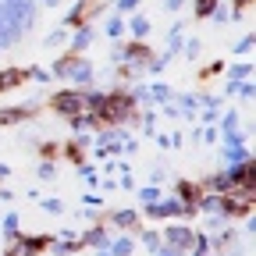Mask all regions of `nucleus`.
Masks as SVG:
<instances>
[{
	"label": "nucleus",
	"mask_w": 256,
	"mask_h": 256,
	"mask_svg": "<svg viewBox=\"0 0 256 256\" xmlns=\"http://www.w3.org/2000/svg\"><path fill=\"white\" fill-rule=\"evenodd\" d=\"M50 78H60L75 89H89V86H96V64L82 54H64V57H57Z\"/></svg>",
	"instance_id": "f257e3e1"
},
{
	"label": "nucleus",
	"mask_w": 256,
	"mask_h": 256,
	"mask_svg": "<svg viewBox=\"0 0 256 256\" xmlns=\"http://www.w3.org/2000/svg\"><path fill=\"white\" fill-rule=\"evenodd\" d=\"M0 4H4L8 18L22 28V36H28L32 25H36V18H40V4H36V0H0Z\"/></svg>",
	"instance_id": "f03ea898"
},
{
	"label": "nucleus",
	"mask_w": 256,
	"mask_h": 256,
	"mask_svg": "<svg viewBox=\"0 0 256 256\" xmlns=\"http://www.w3.org/2000/svg\"><path fill=\"white\" fill-rule=\"evenodd\" d=\"M40 114V100H28V104H11V107H0V128H22L32 118Z\"/></svg>",
	"instance_id": "7ed1b4c3"
},
{
	"label": "nucleus",
	"mask_w": 256,
	"mask_h": 256,
	"mask_svg": "<svg viewBox=\"0 0 256 256\" xmlns=\"http://www.w3.org/2000/svg\"><path fill=\"white\" fill-rule=\"evenodd\" d=\"M192 232L188 224H171L168 232H160V246H164L168 252H174V256H185L188 252V246H192Z\"/></svg>",
	"instance_id": "20e7f679"
},
{
	"label": "nucleus",
	"mask_w": 256,
	"mask_h": 256,
	"mask_svg": "<svg viewBox=\"0 0 256 256\" xmlns=\"http://www.w3.org/2000/svg\"><path fill=\"white\" fill-rule=\"evenodd\" d=\"M50 107H54L60 118H72V114H78V110H82V89L68 86V89L54 92V96H50Z\"/></svg>",
	"instance_id": "39448f33"
},
{
	"label": "nucleus",
	"mask_w": 256,
	"mask_h": 256,
	"mask_svg": "<svg viewBox=\"0 0 256 256\" xmlns=\"http://www.w3.org/2000/svg\"><path fill=\"white\" fill-rule=\"evenodd\" d=\"M107 228H118V232H139L142 228V214L132 210V206H121L107 217Z\"/></svg>",
	"instance_id": "423d86ee"
},
{
	"label": "nucleus",
	"mask_w": 256,
	"mask_h": 256,
	"mask_svg": "<svg viewBox=\"0 0 256 256\" xmlns=\"http://www.w3.org/2000/svg\"><path fill=\"white\" fill-rule=\"evenodd\" d=\"M78 246H89L92 252H96V249H107V246H110V228H107V220L86 228V232L78 235Z\"/></svg>",
	"instance_id": "0eeeda50"
},
{
	"label": "nucleus",
	"mask_w": 256,
	"mask_h": 256,
	"mask_svg": "<svg viewBox=\"0 0 256 256\" xmlns=\"http://www.w3.org/2000/svg\"><path fill=\"white\" fill-rule=\"evenodd\" d=\"M25 36H22V28L8 18V11H4V4H0V50H8V46H14V43H22Z\"/></svg>",
	"instance_id": "6e6552de"
},
{
	"label": "nucleus",
	"mask_w": 256,
	"mask_h": 256,
	"mask_svg": "<svg viewBox=\"0 0 256 256\" xmlns=\"http://www.w3.org/2000/svg\"><path fill=\"white\" fill-rule=\"evenodd\" d=\"M171 196H174V200H182V203H192V206H196V200L203 196V188H200V182L178 178V182L171 185Z\"/></svg>",
	"instance_id": "1a4fd4ad"
},
{
	"label": "nucleus",
	"mask_w": 256,
	"mask_h": 256,
	"mask_svg": "<svg viewBox=\"0 0 256 256\" xmlns=\"http://www.w3.org/2000/svg\"><path fill=\"white\" fill-rule=\"evenodd\" d=\"M200 188H203V192H217V196H228V192H235V185H232L228 174H224V168L214 171V174H206V178L200 182Z\"/></svg>",
	"instance_id": "9d476101"
},
{
	"label": "nucleus",
	"mask_w": 256,
	"mask_h": 256,
	"mask_svg": "<svg viewBox=\"0 0 256 256\" xmlns=\"http://www.w3.org/2000/svg\"><path fill=\"white\" fill-rule=\"evenodd\" d=\"M146 89H150V104H153V107H164V104L174 100V89H171L168 82H160V78H150Z\"/></svg>",
	"instance_id": "9b49d317"
},
{
	"label": "nucleus",
	"mask_w": 256,
	"mask_h": 256,
	"mask_svg": "<svg viewBox=\"0 0 256 256\" xmlns=\"http://www.w3.org/2000/svg\"><path fill=\"white\" fill-rule=\"evenodd\" d=\"M92 36H96V25H78L75 28V36H68V43H72V54H86L89 50V43H92Z\"/></svg>",
	"instance_id": "f8f14e48"
},
{
	"label": "nucleus",
	"mask_w": 256,
	"mask_h": 256,
	"mask_svg": "<svg viewBox=\"0 0 256 256\" xmlns=\"http://www.w3.org/2000/svg\"><path fill=\"white\" fill-rule=\"evenodd\" d=\"M136 246H139V242H136V235H132V232H121L118 238H110L107 252H110V256H132V252H136Z\"/></svg>",
	"instance_id": "ddd939ff"
},
{
	"label": "nucleus",
	"mask_w": 256,
	"mask_h": 256,
	"mask_svg": "<svg viewBox=\"0 0 256 256\" xmlns=\"http://www.w3.org/2000/svg\"><path fill=\"white\" fill-rule=\"evenodd\" d=\"M174 107H178V114L185 118V121H196V114H200V96L196 92H182V96H174Z\"/></svg>",
	"instance_id": "4468645a"
},
{
	"label": "nucleus",
	"mask_w": 256,
	"mask_h": 256,
	"mask_svg": "<svg viewBox=\"0 0 256 256\" xmlns=\"http://www.w3.org/2000/svg\"><path fill=\"white\" fill-rule=\"evenodd\" d=\"M64 121H68V128H72V136H75V132H96V128H100V124H96V118H92L89 110H78V114H72V118H64Z\"/></svg>",
	"instance_id": "2eb2a0df"
},
{
	"label": "nucleus",
	"mask_w": 256,
	"mask_h": 256,
	"mask_svg": "<svg viewBox=\"0 0 256 256\" xmlns=\"http://www.w3.org/2000/svg\"><path fill=\"white\" fill-rule=\"evenodd\" d=\"M210 252H214V235H210V232H196L185 256H210Z\"/></svg>",
	"instance_id": "dca6fc26"
},
{
	"label": "nucleus",
	"mask_w": 256,
	"mask_h": 256,
	"mask_svg": "<svg viewBox=\"0 0 256 256\" xmlns=\"http://www.w3.org/2000/svg\"><path fill=\"white\" fill-rule=\"evenodd\" d=\"M220 160H224V168H228V164H246V160H252V150L249 146H224Z\"/></svg>",
	"instance_id": "f3484780"
},
{
	"label": "nucleus",
	"mask_w": 256,
	"mask_h": 256,
	"mask_svg": "<svg viewBox=\"0 0 256 256\" xmlns=\"http://www.w3.org/2000/svg\"><path fill=\"white\" fill-rule=\"evenodd\" d=\"M128 32H132V40H146L150 32H153V22L146 18V14H132L128 18V25H124Z\"/></svg>",
	"instance_id": "a211bd4d"
},
{
	"label": "nucleus",
	"mask_w": 256,
	"mask_h": 256,
	"mask_svg": "<svg viewBox=\"0 0 256 256\" xmlns=\"http://www.w3.org/2000/svg\"><path fill=\"white\" fill-rule=\"evenodd\" d=\"M136 242H139L150 256H156L160 249H164V246H160V232H156V228H139V238H136Z\"/></svg>",
	"instance_id": "6ab92c4d"
},
{
	"label": "nucleus",
	"mask_w": 256,
	"mask_h": 256,
	"mask_svg": "<svg viewBox=\"0 0 256 256\" xmlns=\"http://www.w3.org/2000/svg\"><path fill=\"white\" fill-rule=\"evenodd\" d=\"M0 232H4V238L11 242L14 235H22V217L14 214V210H8L4 217H0Z\"/></svg>",
	"instance_id": "aec40b11"
},
{
	"label": "nucleus",
	"mask_w": 256,
	"mask_h": 256,
	"mask_svg": "<svg viewBox=\"0 0 256 256\" xmlns=\"http://www.w3.org/2000/svg\"><path fill=\"white\" fill-rule=\"evenodd\" d=\"M86 0H78V4L68 11V14H64V22H60V28H78V25H86Z\"/></svg>",
	"instance_id": "412c9836"
},
{
	"label": "nucleus",
	"mask_w": 256,
	"mask_h": 256,
	"mask_svg": "<svg viewBox=\"0 0 256 256\" xmlns=\"http://www.w3.org/2000/svg\"><path fill=\"white\" fill-rule=\"evenodd\" d=\"M252 60H235L232 68H228V82H246V78H252Z\"/></svg>",
	"instance_id": "4be33fe9"
},
{
	"label": "nucleus",
	"mask_w": 256,
	"mask_h": 256,
	"mask_svg": "<svg viewBox=\"0 0 256 256\" xmlns=\"http://www.w3.org/2000/svg\"><path fill=\"white\" fill-rule=\"evenodd\" d=\"M182 32H185V25H182V22H174V25L168 28V50H164V54H171V57H178V54H182Z\"/></svg>",
	"instance_id": "5701e85b"
},
{
	"label": "nucleus",
	"mask_w": 256,
	"mask_h": 256,
	"mask_svg": "<svg viewBox=\"0 0 256 256\" xmlns=\"http://www.w3.org/2000/svg\"><path fill=\"white\" fill-rule=\"evenodd\" d=\"M22 82H25V72H18V68L0 72V92H11V89H18Z\"/></svg>",
	"instance_id": "b1692460"
},
{
	"label": "nucleus",
	"mask_w": 256,
	"mask_h": 256,
	"mask_svg": "<svg viewBox=\"0 0 256 256\" xmlns=\"http://www.w3.org/2000/svg\"><path fill=\"white\" fill-rule=\"evenodd\" d=\"M136 192H139V203H142V206H146V203H156V200H164V185H139Z\"/></svg>",
	"instance_id": "393cba45"
},
{
	"label": "nucleus",
	"mask_w": 256,
	"mask_h": 256,
	"mask_svg": "<svg viewBox=\"0 0 256 256\" xmlns=\"http://www.w3.org/2000/svg\"><path fill=\"white\" fill-rule=\"evenodd\" d=\"M249 54H252V32H246L242 40H235V43H232V57H235V60H238V57H242V60H249Z\"/></svg>",
	"instance_id": "a878e982"
},
{
	"label": "nucleus",
	"mask_w": 256,
	"mask_h": 256,
	"mask_svg": "<svg viewBox=\"0 0 256 256\" xmlns=\"http://www.w3.org/2000/svg\"><path fill=\"white\" fill-rule=\"evenodd\" d=\"M217 139H220L224 146H249V136H246V132H238V128H228V132H217Z\"/></svg>",
	"instance_id": "bb28decb"
},
{
	"label": "nucleus",
	"mask_w": 256,
	"mask_h": 256,
	"mask_svg": "<svg viewBox=\"0 0 256 256\" xmlns=\"http://www.w3.org/2000/svg\"><path fill=\"white\" fill-rule=\"evenodd\" d=\"M121 32H124V14H110V18L104 22V36H107V40H118Z\"/></svg>",
	"instance_id": "cd10ccee"
},
{
	"label": "nucleus",
	"mask_w": 256,
	"mask_h": 256,
	"mask_svg": "<svg viewBox=\"0 0 256 256\" xmlns=\"http://www.w3.org/2000/svg\"><path fill=\"white\" fill-rule=\"evenodd\" d=\"M228 128H238V110L235 107H224L217 118V132H228Z\"/></svg>",
	"instance_id": "c85d7f7f"
},
{
	"label": "nucleus",
	"mask_w": 256,
	"mask_h": 256,
	"mask_svg": "<svg viewBox=\"0 0 256 256\" xmlns=\"http://www.w3.org/2000/svg\"><path fill=\"white\" fill-rule=\"evenodd\" d=\"M22 72H25V82H40V86L50 82V72L40 68V64H28V68H22Z\"/></svg>",
	"instance_id": "c756f323"
},
{
	"label": "nucleus",
	"mask_w": 256,
	"mask_h": 256,
	"mask_svg": "<svg viewBox=\"0 0 256 256\" xmlns=\"http://www.w3.org/2000/svg\"><path fill=\"white\" fill-rule=\"evenodd\" d=\"M64 43H68V28H60V25L43 40V46H50V50H57V46H64Z\"/></svg>",
	"instance_id": "7c9ffc66"
},
{
	"label": "nucleus",
	"mask_w": 256,
	"mask_h": 256,
	"mask_svg": "<svg viewBox=\"0 0 256 256\" xmlns=\"http://www.w3.org/2000/svg\"><path fill=\"white\" fill-rule=\"evenodd\" d=\"M36 174H40L43 182H54V178H57V160H40V164H36Z\"/></svg>",
	"instance_id": "2f4dec72"
},
{
	"label": "nucleus",
	"mask_w": 256,
	"mask_h": 256,
	"mask_svg": "<svg viewBox=\"0 0 256 256\" xmlns=\"http://www.w3.org/2000/svg\"><path fill=\"white\" fill-rule=\"evenodd\" d=\"M82 206H89V210H100V206H104L100 188H86V192H82Z\"/></svg>",
	"instance_id": "473e14b6"
},
{
	"label": "nucleus",
	"mask_w": 256,
	"mask_h": 256,
	"mask_svg": "<svg viewBox=\"0 0 256 256\" xmlns=\"http://www.w3.org/2000/svg\"><path fill=\"white\" fill-rule=\"evenodd\" d=\"M235 96H238V100H252V96H256V86H252V78H246V82H235Z\"/></svg>",
	"instance_id": "72a5a7b5"
},
{
	"label": "nucleus",
	"mask_w": 256,
	"mask_h": 256,
	"mask_svg": "<svg viewBox=\"0 0 256 256\" xmlns=\"http://www.w3.org/2000/svg\"><path fill=\"white\" fill-rule=\"evenodd\" d=\"M36 203H40L46 214H54V217H60L64 210H68V206H64V200H54V196H50V200H36Z\"/></svg>",
	"instance_id": "f704fd0d"
},
{
	"label": "nucleus",
	"mask_w": 256,
	"mask_h": 256,
	"mask_svg": "<svg viewBox=\"0 0 256 256\" xmlns=\"http://www.w3.org/2000/svg\"><path fill=\"white\" fill-rule=\"evenodd\" d=\"M182 54H185V60H196L203 54V40H185V50Z\"/></svg>",
	"instance_id": "c9c22d12"
},
{
	"label": "nucleus",
	"mask_w": 256,
	"mask_h": 256,
	"mask_svg": "<svg viewBox=\"0 0 256 256\" xmlns=\"http://www.w3.org/2000/svg\"><path fill=\"white\" fill-rule=\"evenodd\" d=\"M220 110H224V107H203V110H200L196 118H200L203 124H217V118H220Z\"/></svg>",
	"instance_id": "e433bc0d"
},
{
	"label": "nucleus",
	"mask_w": 256,
	"mask_h": 256,
	"mask_svg": "<svg viewBox=\"0 0 256 256\" xmlns=\"http://www.w3.org/2000/svg\"><path fill=\"white\" fill-rule=\"evenodd\" d=\"M118 188H124V192H136V188H139L136 178H132V171H121V174H118Z\"/></svg>",
	"instance_id": "4c0bfd02"
},
{
	"label": "nucleus",
	"mask_w": 256,
	"mask_h": 256,
	"mask_svg": "<svg viewBox=\"0 0 256 256\" xmlns=\"http://www.w3.org/2000/svg\"><path fill=\"white\" fill-rule=\"evenodd\" d=\"M217 8V0H196V18H210Z\"/></svg>",
	"instance_id": "58836bf2"
},
{
	"label": "nucleus",
	"mask_w": 256,
	"mask_h": 256,
	"mask_svg": "<svg viewBox=\"0 0 256 256\" xmlns=\"http://www.w3.org/2000/svg\"><path fill=\"white\" fill-rule=\"evenodd\" d=\"M121 153L136 156V153H139V139H136V136H124V139H121Z\"/></svg>",
	"instance_id": "ea45409f"
},
{
	"label": "nucleus",
	"mask_w": 256,
	"mask_h": 256,
	"mask_svg": "<svg viewBox=\"0 0 256 256\" xmlns=\"http://www.w3.org/2000/svg\"><path fill=\"white\" fill-rule=\"evenodd\" d=\"M139 4H142V0H118L114 8H118V14H136V8H139Z\"/></svg>",
	"instance_id": "a19ab883"
},
{
	"label": "nucleus",
	"mask_w": 256,
	"mask_h": 256,
	"mask_svg": "<svg viewBox=\"0 0 256 256\" xmlns=\"http://www.w3.org/2000/svg\"><path fill=\"white\" fill-rule=\"evenodd\" d=\"M210 18H214V25H224V22H232V11H228V8H220V4H217Z\"/></svg>",
	"instance_id": "79ce46f5"
},
{
	"label": "nucleus",
	"mask_w": 256,
	"mask_h": 256,
	"mask_svg": "<svg viewBox=\"0 0 256 256\" xmlns=\"http://www.w3.org/2000/svg\"><path fill=\"white\" fill-rule=\"evenodd\" d=\"M200 142H206V146H214V142H217V124H203V136H200Z\"/></svg>",
	"instance_id": "37998d69"
},
{
	"label": "nucleus",
	"mask_w": 256,
	"mask_h": 256,
	"mask_svg": "<svg viewBox=\"0 0 256 256\" xmlns=\"http://www.w3.org/2000/svg\"><path fill=\"white\" fill-rule=\"evenodd\" d=\"M242 232H246V242H252V235H256V217H252V214H246V224H242Z\"/></svg>",
	"instance_id": "c03bdc74"
},
{
	"label": "nucleus",
	"mask_w": 256,
	"mask_h": 256,
	"mask_svg": "<svg viewBox=\"0 0 256 256\" xmlns=\"http://www.w3.org/2000/svg\"><path fill=\"white\" fill-rule=\"evenodd\" d=\"M164 178H168V171H164V168H150V185H160Z\"/></svg>",
	"instance_id": "a18cd8bd"
},
{
	"label": "nucleus",
	"mask_w": 256,
	"mask_h": 256,
	"mask_svg": "<svg viewBox=\"0 0 256 256\" xmlns=\"http://www.w3.org/2000/svg\"><path fill=\"white\" fill-rule=\"evenodd\" d=\"M168 139H171V150H182V142H185V132H182V128H174V132H171Z\"/></svg>",
	"instance_id": "49530a36"
},
{
	"label": "nucleus",
	"mask_w": 256,
	"mask_h": 256,
	"mask_svg": "<svg viewBox=\"0 0 256 256\" xmlns=\"http://www.w3.org/2000/svg\"><path fill=\"white\" fill-rule=\"evenodd\" d=\"M185 8V0H164V11L168 14H174V11H182Z\"/></svg>",
	"instance_id": "de8ad7c7"
},
{
	"label": "nucleus",
	"mask_w": 256,
	"mask_h": 256,
	"mask_svg": "<svg viewBox=\"0 0 256 256\" xmlns=\"http://www.w3.org/2000/svg\"><path fill=\"white\" fill-rule=\"evenodd\" d=\"M153 142H156L160 150H171V139H168V132H156V136H153Z\"/></svg>",
	"instance_id": "09e8293b"
},
{
	"label": "nucleus",
	"mask_w": 256,
	"mask_h": 256,
	"mask_svg": "<svg viewBox=\"0 0 256 256\" xmlns=\"http://www.w3.org/2000/svg\"><path fill=\"white\" fill-rule=\"evenodd\" d=\"M220 72H224V64H220V60H214L210 68H206V72H200V75H203V78H210V75H220Z\"/></svg>",
	"instance_id": "8fccbe9b"
},
{
	"label": "nucleus",
	"mask_w": 256,
	"mask_h": 256,
	"mask_svg": "<svg viewBox=\"0 0 256 256\" xmlns=\"http://www.w3.org/2000/svg\"><path fill=\"white\" fill-rule=\"evenodd\" d=\"M160 110H164V118H171V121H178V118H182L174 104H164V107H160Z\"/></svg>",
	"instance_id": "3c124183"
},
{
	"label": "nucleus",
	"mask_w": 256,
	"mask_h": 256,
	"mask_svg": "<svg viewBox=\"0 0 256 256\" xmlns=\"http://www.w3.org/2000/svg\"><path fill=\"white\" fill-rule=\"evenodd\" d=\"M0 200H4V203H14V188H8V185H0Z\"/></svg>",
	"instance_id": "603ef678"
},
{
	"label": "nucleus",
	"mask_w": 256,
	"mask_h": 256,
	"mask_svg": "<svg viewBox=\"0 0 256 256\" xmlns=\"http://www.w3.org/2000/svg\"><path fill=\"white\" fill-rule=\"evenodd\" d=\"M11 178V164H4V160H0V182H8Z\"/></svg>",
	"instance_id": "864d4df0"
},
{
	"label": "nucleus",
	"mask_w": 256,
	"mask_h": 256,
	"mask_svg": "<svg viewBox=\"0 0 256 256\" xmlns=\"http://www.w3.org/2000/svg\"><path fill=\"white\" fill-rule=\"evenodd\" d=\"M100 188L110 192V188H118V182H114V178H100Z\"/></svg>",
	"instance_id": "5fc2aeb1"
},
{
	"label": "nucleus",
	"mask_w": 256,
	"mask_h": 256,
	"mask_svg": "<svg viewBox=\"0 0 256 256\" xmlns=\"http://www.w3.org/2000/svg\"><path fill=\"white\" fill-rule=\"evenodd\" d=\"M36 4H40V8H57L60 0H36Z\"/></svg>",
	"instance_id": "6e6d98bb"
},
{
	"label": "nucleus",
	"mask_w": 256,
	"mask_h": 256,
	"mask_svg": "<svg viewBox=\"0 0 256 256\" xmlns=\"http://www.w3.org/2000/svg\"><path fill=\"white\" fill-rule=\"evenodd\" d=\"M96 256H110V252H107V249H96Z\"/></svg>",
	"instance_id": "4d7b16f0"
},
{
	"label": "nucleus",
	"mask_w": 256,
	"mask_h": 256,
	"mask_svg": "<svg viewBox=\"0 0 256 256\" xmlns=\"http://www.w3.org/2000/svg\"><path fill=\"white\" fill-rule=\"evenodd\" d=\"M156 256H174V252H168V249H160V252H156Z\"/></svg>",
	"instance_id": "13d9d810"
},
{
	"label": "nucleus",
	"mask_w": 256,
	"mask_h": 256,
	"mask_svg": "<svg viewBox=\"0 0 256 256\" xmlns=\"http://www.w3.org/2000/svg\"><path fill=\"white\" fill-rule=\"evenodd\" d=\"M4 256H11V252H8V249H4Z\"/></svg>",
	"instance_id": "bf43d9fd"
},
{
	"label": "nucleus",
	"mask_w": 256,
	"mask_h": 256,
	"mask_svg": "<svg viewBox=\"0 0 256 256\" xmlns=\"http://www.w3.org/2000/svg\"><path fill=\"white\" fill-rule=\"evenodd\" d=\"M0 54H4V50H0Z\"/></svg>",
	"instance_id": "052dcab7"
}]
</instances>
